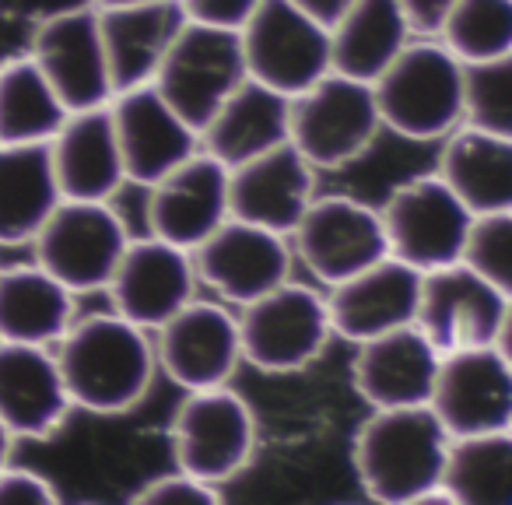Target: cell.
<instances>
[{"instance_id":"1","label":"cell","mask_w":512,"mask_h":505,"mask_svg":"<svg viewBox=\"0 0 512 505\" xmlns=\"http://www.w3.org/2000/svg\"><path fill=\"white\" fill-rule=\"evenodd\" d=\"M74 407L92 414H123L137 407L155 379L151 334L120 313L74 320L53 351Z\"/></svg>"},{"instance_id":"2","label":"cell","mask_w":512,"mask_h":505,"mask_svg":"<svg viewBox=\"0 0 512 505\" xmlns=\"http://www.w3.org/2000/svg\"><path fill=\"white\" fill-rule=\"evenodd\" d=\"M449 439L428 404L376 407L355 435V474L379 502L449 505L439 488Z\"/></svg>"},{"instance_id":"3","label":"cell","mask_w":512,"mask_h":505,"mask_svg":"<svg viewBox=\"0 0 512 505\" xmlns=\"http://www.w3.org/2000/svg\"><path fill=\"white\" fill-rule=\"evenodd\" d=\"M379 120L407 141H442L463 123V64L442 43H407L372 81Z\"/></svg>"},{"instance_id":"4","label":"cell","mask_w":512,"mask_h":505,"mask_svg":"<svg viewBox=\"0 0 512 505\" xmlns=\"http://www.w3.org/2000/svg\"><path fill=\"white\" fill-rule=\"evenodd\" d=\"M235 320H239L242 362L271 376L313 365L334 337L327 295L292 278L239 306Z\"/></svg>"},{"instance_id":"5","label":"cell","mask_w":512,"mask_h":505,"mask_svg":"<svg viewBox=\"0 0 512 505\" xmlns=\"http://www.w3.org/2000/svg\"><path fill=\"white\" fill-rule=\"evenodd\" d=\"M383 130L369 81L323 74L306 92L292 95L288 141L313 169H344L358 162Z\"/></svg>"},{"instance_id":"6","label":"cell","mask_w":512,"mask_h":505,"mask_svg":"<svg viewBox=\"0 0 512 505\" xmlns=\"http://www.w3.org/2000/svg\"><path fill=\"white\" fill-rule=\"evenodd\" d=\"M127 242L130 232L109 200L74 197H60L43 228L32 235L36 264L74 295L106 292Z\"/></svg>"},{"instance_id":"7","label":"cell","mask_w":512,"mask_h":505,"mask_svg":"<svg viewBox=\"0 0 512 505\" xmlns=\"http://www.w3.org/2000/svg\"><path fill=\"white\" fill-rule=\"evenodd\" d=\"M256 414L228 383L186 390L172 418L176 467L207 484H225L249 467L256 453Z\"/></svg>"},{"instance_id":"8","label":"cell","mask_w":512,"mask_h":505,"mask_svg":"<svg viewBox=\"0 0 512 505\" xmlns=\"http://www.w3.org/2000/svg\"><path fill=\"white\" fill-rule=\"evenodd\" d=\"M246 78L239 29H218L186 18L151 85L200 134L214 109Z\"/></svg>"},{"instance_id":"9","label":"cell","mask_w":512,"mask_h":505,"mask_svg":"<svg viewBox=\"0 0 512 505\" xmlns=\"http://www.w3.org/2000/svg\"><path fill=\"white\" fill-rule=\"evenodd\" d=\"M249 78L299 95L330 74V32L292 0H260L239 29Z\"/></svg>"},{"instance_id":"10","label":"cell","mask_w":512,"mask_h":505,"mask_svg":"<svg viewBox=\"0 0 512 505\" xmlns=\"http://www.w3.org/2000/svg\"><path fill=\"white\" fill-rule=\"evenodd\" d=\"M379 218L386 249L425 274L460 260L474 211L439 176H414L386 197Z\"/></svg>"},{"instance_id":"11","label":"cell","mask_w":512,"mask_h":505,"mask_svg":"<svg viewBox=\"0 0 512 505\" xmlns=\"http://www.w3.org/2000/svg\"><path fill=\"white\" fill-rule=\"evenodd\" d=\"M414 327L439 351L505 344L509 334V292L460 260L421 274Z\"/></svg>"},{"instance_id":"12","label":"cell","mask_w":512,"mask_h":505,"mask_svg":"<svg viewBox=\"0 0 512 505\" xmlns=\"http://www.w3.org/2000/svg\"><path fill=\"white\" fill-rule=\"evenodd\" d=\"M428 407L449 435H484L512 428V369L505 344L442 351Z\"/></svg>"},{"instance_id":"13","label":"cell","mask_w":512,"mask_h":505,"mask_svg":"<svg viewBox=\"0 0 512 505\" xmlns=\"http://www.w3.org/2000/svg\"><path fill=\"white\" fill-rule=\"evenodd\" d=\"M292 235L295 253L323 288L351 278L390 253L379 207L358 197H344V193L313 197Z\"/></svg>"},{"instance_id":"14","label":"cell","mask_w":512,"mask_h":505,"mask_svg":"<svg viewBox=\"0 0 512 505\" xmlns=\"http://www.w3.org/2000/svg\"><path fill=\"white\" fill-rule=\"evenodd\" d=\"M151 334L158 369H165V376L183 390L221 386L242 365L239 320L221 302H204L193 295Z\"/></svg>"},{"instance_id":"15","label":"cell","mask_w":512,"mask_h":505,"mask_svg":"<svg viewBox=\"0 0 512 505\" xmlns=\"http://www.w3.org/2000/svg\"><path fill=\"white\" fill-rule=\"evenodd\" d=\"M193 253L197 281L218 292L228 306H246L256 295L292 278V246L288 235L260 228L228 214Z\"/></svg>"},{"instance_id":"16","label":"cell","mask_w":512,"mask_h":505,"mask_svg":"<svg viewBox=\"0 0 512 505\" xmlns=\"http://www.w3.org/2000/svg\"><path fill=\"white\" fill-rule=\"evenodd\" d=\"M32 60L67 109L106 106L113 99L99 8H67L50 15L32 39Z\"/></svg>"},{"instance_id":"17","label":"cell","mask_w":512,"mask_h":505,"mask_svg":"<svg viewBox=\"0 0 512 505\" xmlns=\"http://www.w3.org/2000/svg\"><path fill=\"white\" fill-rule=\"evenodd\" d=\"M106 292L113 299V313L151 334L197 292L193 253L158 239V235L130 239Z\"/></svg>"},{"instance_id":"18","label":"cell","mask_w":512,"mask_h":505,"mask_svg":"<svg viewBox=\"0 0 512 505\" xmlns=\"http://www.w3.org/2000/svg\"><path fill=\"white\" fill-rule=\"evenodd\" d=\"M127 183L151 186L200 148V134L162 99L155 85L123 88L109 99Z\"/></svg>"},{"instance_id":"19","label":"cell","mask_w":512,"mask_h":505,"mask_svg":"<svg viewBox=\"0 0 512 505\" xmlns=\"http://www.w3.org/2000/svg\"><path fill=\"white\" fill-rule=\"evenodd\" d=\"M421 271L393 253L327 288V313L337 337L362 344L369 337L411 327L418 316Z\"/></svg>"},{"instance_id":"20","label":"cell","mask_w":512,"mask_h":505,"mask_svg":"<svg viewBox=\"0 0 512 505\" xmlns=\"http://www.w3.org/2000/svg\"><path fill=\"white\" fill-rule=\"evenodd\" d=\"M144 190L151 235L172 246L197 249L228 218V165H221L204 148H197Z\"/></svg>"},{"instance_id":"21","label":"cell","mask_w":512,"mask_h":505,"mask_svg":"<svg viewBox=\"0 0 512 505\" xmlns=\"http://www.w3.org/2000/svg\"><path fill=\"white\" fill-rule=\"evenodd\" d=\"M316 197V169L292 141L228 169V214L292 235Z\"/></svg>"},{"instance_id":"22","label":"cell","mask_w":512,"mask_h":505,"mask_svg":"<svg viewBox=\"0 0 512 505\" xmlns=\"http://www.w3.org/2000/svg\"><path fill=\"white\" fill-rule=\"evenodd\" d=\"M71 411L50 344L0 341V421L15 439H50Z\"/></svg>"},{"instance_id":"23","label":"cell","mask_w":512,"mask_h":505,"mask_svg":"<svg viewBox=\"0 0 512 505\" xmlns=\"http://www.w3.org/2000/svg\"><path fill=\"white\" fill-rule=\"evenodd\" d=\"M46 148H50L53 176H57L64 197L113 200L120 186H127V169H123L109 102L67 113L60 130L46 141Z\"/></svg>"},{"instance_id":"24","label":"cell","mask_w":512,"mask_h":505,"mask_svg":"<svg viewBox=\"0 0 512 505\" xmlns=\"http://www.w3.org/2000/svg\"><path fill=\"white\" fill-rule=\"evenodd\" d=\"M355 390L365 404L376 407H414L428 404L442 351L418 327H400L390 334L355 344Z\"/></svg>"},{"instance_id":"25","label":"cell","mask_w":512,"mask_h":505,"mask_svg":"<svg viewBox=\"0 0 512 505\" xmlns=\"http://www.w3.org/2000/svg\"><path fill=\"white\" fill-rule=\"evenodd\" d=\"M99 8V4H95ZM186 11L179 0H148V4H116L99 8L102 46H106L113 95L123 88L151 85L179 36Z\"/></svg>"},{"instance_id":"26","label":"cell","mask_w":512,"mask_h":505,"mask_svg":"<svg viewBox=\"0 0 512 505\" xmlns=\"http://www.w3.org/2000/svg\"><path fill=\"white\" fill-rule=\"evenodd\" d=\"M288 123H292V95L256 78H246L232 88V95L204 123L200 148L232 169L246 158L285 144Z\"/></svg>"},{"instance_id":"27","label":"cell","mask_w":512,"mask_h":505,"mask_svg":"<svg viewBox=\"0 0 512 505\" xmlns=\"http://www.w3.org/2000/svg\"><path fill=\"white\" fill-rule=\"evenodd\" d=\"M435 176L474 214L512 211V137L460 123L442 137Z\"/></svg>"},{"instance_id":"28","label":"cell","mask_w":512,"mask_h":505,"mask_svg":"<svg viewBox=\"0 0 512 505\" xmlns=\"http://www.w3.org/2000/svg\"><path fill=\"white\" fill-rule=\"evenodd\" d=\"M327 32L330 71L369 81V85L414 36L397 0H351L327 25Z\"/></svg>"},{"instance_id":"29","label":"cell","mask_w":512,"mask_h":505,"mask_svg":"<svg viewBox=\"0 0 512 505\" xmlns=\"http://www.w3.org/2000/svg\"><path fill=\"white\" fill-rule=\"evenodd\" d=\"M46 144H0V246H22L60 204Z\"/></svg>"},{"instance_id":"30","label":"cell","mask_w":512,"mask_h":505,"mask_svg":"<svg viewBox=\"0 0 512 505\" xmlns=\"http://www.w3.org/2000/svg\"><path fill=\"white\" fill-rule=\"evenodd\" d=\"M74 323V292L39 264L0 271V341L57 344Z\"/></svg>"},{"instance_id":"31","label":"cell","mask_w":512,"mask_h":505,"mask_svg":"<svg viewBox=\"0 0 512 505\" xmlns=\"http://www.w3.org/2000/svg\"><path fill=\"white\" fill-rule=\"evenodd\" d=\"M439 488L449 505L512 502V432L456 435L449 439Z\"/></svg>"},{"instance_id":"32","label":"cell","mask_w":512,"mask_h":505,"mask_svg":"<svg viewBox=\"0 0 512 505\" xmlns=\"http://www.w3.org/2000/svg\"><path fill=\"white\" fill-rule=\"evenodd\" d=\"M67 113L32 57L0 67V144H46Z\"/></svg>"},{"instance_id":"33","label":"cell","mask_w":512,"mask_h":505,"mask_svg":"<svg viewBox=\"0 0 512 505\" xmlns=\"http://www.w3.org/2000/svg\"><path fill=\"white\" fill-rule=\"evenodd\" d=\"M435 36L460 64L512 57V0H453Z\"/></svg>"},{"instance_id":"34","label":"cell","mask_w":512,"mask_h":505,"mask_svg":"<svg viewBox=\"0 0 512 505\" xmlns=\"http://www.w3.org/2000/svg\"><path fill=\"white\" fill-rule=\"evenodd\" d=\"M463 123L512 137V57L463 64Z\"/></svg>"},{"instance_id":"35","label":"cell","mask_w":512,"mask_h":505,"mask_svg":"<svg viewBox=\"0 0 512 505\" xmlns=\"http://www.w3.org/2000/svg\"><path fill=\"white\" fill-rule=\"evenodd\" d=\"M460 264L512 292V211L474 214L460 249Z\"/></svg>"},{"instance_id":"36","label":"cell","mask_w":512,"mask_h":505,"mask_svg":"<svg viewBox=\"0 0 512 505\" xmlns=\"http://www.w3.org/2000/svg\"><path fill=\"white\" fill-rule=\"evenodd\" d=\"M218 488L200 477L186 474V470H172V474H158L141 484L134 495L137 505H214L218 502Z\"/></svg>"},{"instance_id":"37","label":"cell","mask_w":512,"mask_h":505,"mask_svg":"<svg viewBox=\"0 0 512 505\" xmlns=\"http://www.w3.org/2000/svg\"><path fill=\"white\" fill-rule=\"evenodd\" d=\"M57 498L60 495L50 477H43L39 470L15 467L11 460L0 467V505H53Z\"/></svg>"},{"instance_id":"38","label":"cell","mask_w":512,"mask_h":505,"mask_svg":"<svg viewBox=\"0 0 512 505\" xmlns=\"http://www.w3.org/2000/svg\"><path fill=\"white\" fill-rule=\"evenodd\" d=\"M190 22L218 25V29H242L260 0H179Z\"/></svg>"},{"instance_id":"39","label":"cell","mask_w":512,"mask_h":505,"mask_svg":"<svg viewBox=\"0 0 512 505\" xmlns=\"http://www.w3.org/2000/svg\"><path fill=\"white\" fill-rule=\"evenodd\" d=\"M397 4L411 22V32H421V36H435L446 11L453 8V0H397Z\"/></svg>"},{"instance_id":"40","label":"cell","mask_w":512,"mask_h":505,"mask_svg":"<svg viewBox=\"0 0 512 505\" xmlns=\"http://www.w3.org/2000/svg\"><path fill=\"white\" fill-rule=\"evenodd\" d=\"M292 4H299L302 11H309V15H313L316 22L330 25L337 15H341L344 8H348L351 0H292Z\"/></svg>"},{"instance_id":"41","label":"cell","mask_w":512,"mask_h":505,"mask_svg":"<svg viewBox=\"0 0 512 505\" xmlns=\"http://www.w3.org/2000/svg\"><path fill=\"white\" fill-rule=\"evenodd\" d=\"M11 446H15V435L8 432V425L0 421V467L11 460Z\"/></svg>"},{"instance_id":"42","label":"cell","mask_w":512,"mask_h":505,"mask_svg":"<svg viewBox=\"0 0 512 505\" xmlns=\"http://www.w3.org/2000/svg\"><path fill=\"white\" fill-rule=\"evenodd\" d=\"M116 4H148V0H99V8H116Z\"/></svg>"}]
</instances>
